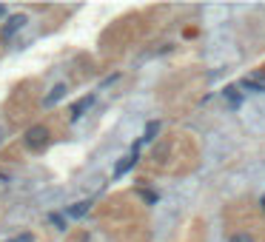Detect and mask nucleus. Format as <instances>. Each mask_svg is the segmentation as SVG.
<instances>
[{
  "label": "nucleus",
  "instance_id": "obj_13",
  "mask_svg": "<svg viewBox=\"0 0 265 242\" xmlns=\"http://www.w3.org/2000/svg\"><path fill=\"white\" fill-rule=\"evenodd\" d=\"M231 242H254V240H251L248 234H234V237H231Z\"/></svg>",
  "mask_w": 265,
  "mask_h": 242
},
{
  "label": "nucleus",
  "instance_id": "obj_1",
  "mask_svg": "<svg viewBox=\"0 0 265 242\" xmlns=\"http://www.w3.org/2000/svg\"><path fill=\"white\" fill-rule=\"evenodd\" d=\"M245 126L254 134H265V103H254L245 109Z\"/></svg>",
  "mask_w": 265,
  "mask_h": 242
},
{
  "label": "nucleus",
  "instance_id": "obj_9",
  "mask_svg": "<svg viewBox=\"0 0 265 242\" xmlns=\"http://www.w3.org/2000/svg\"><path fill=\"white\" fill-rule=\"evenodd\" d=\"M225 100H228V106H231V109L240 106V100H243V97H240V91H237V86H228V88H225Z\"/></svg>",
  "mask_w": 265,
  "mask_h": 242
},
{
  "label": "nucleus",
  "instance_id": "obj_17",
  "mask_svg": "<svg viewBox=\"0 0 265 242\" xmlns=\"http://www.w3.org/2000/svg\"><path fill=\"white\" fill-rule=\"evenodd\" d=\"M9 242H12V240H9Z\"/></svg>",
  "mask_w": 265,
  "mask_h": 242
},
{
  "label": "nucleus",
  "instance_id": "obj_14",
  "mask_svg": "<svg viewBox=\"0 0 265 242\" xmlns=\"http://www.w3.org/2000/svg\"><path fill=\"white\" fill-rule=\"evenodd\" d=\"M140 197L149 199V202H157V194H151V191H140Z\"/></svg>",
  "mask_w": 265,
  "mask_h": 242
},
{
  "label": "nucleus",
  "instance_id": "obj_5",
  "mask_svg": "<svg viewBox=\"0 0 265 242\" xmlns=\"http://www.w3.org/2000/svg\"><path fill=\"white\" fill-rule=\"evenodd\" d=\"M240 88H248V91H265V74H254V77H245L240 83Z\"/></svg>",
  "mask_w": 265,
  "mask_h": 242
},
{
  "label": "nucleus",
  "instance_id": "obj_16",
  "mask_svg": "<svg viewBox=\"0 0 265 242\" xmlns=\"http://www.w3.org/2000/svg\"><path fill=\"white\" fill-rule=\"evenodd\" d=\"M260 205H263V211H265V194H263V199H260Z\"/></svg>",
  "mask_w": 265,
  "mask_h": 242
},
{
  "label": "nucleus",
  "instance_id": "obj_7",
  "mask_svg": "<svg viewBox=\"0 0 265 242\" xmlns=\"http://www.w3.org/2000/svg\"><path fill=\"white\" fill-rule=\"evenodd\" d=\"M157 134H160V120H151V123H146V129H143V137H140V143H143V145L151 143Z\"/></svg>",
  "mask_w": 265,
  "mask_h": 242
},
{
  "label": "nucleus",
  "instance_id": "obj_3",
  "mask_svg": "<svg viewBox=\"0 0 265 242\" xmlns=\"http://www.w3.org/2000/svg\"><path fill=\"white\" fill-rule=\"evenodd\" d=\"M49 143V129L46 126H34V129L26 131V145L29 148H43Z\"/></svg>",
  "mask_w": 265,
  "mask_h": 242
},
{
  "label": "nucleus",
  "instance_id": "obj_6",
  "mask_svg": "<svg viewBox=\"0 0 265 242\" xmlns=\"http://www.w3.org/2000/svg\"><path fill=\"white\" fill-rule=\"evenodd\" d=\"M91 106H94V94L83 97V100H80V103H77V106H74V109H71V120H74V123H77V120H80V117H83V111H86V109H91Z\"/></svg>",
  "mask_w": 265,
  "mask_h": 242
},
{
  "label": "nucleus",
  "instance_id": "obj_11",
  "mask_svg": "<svg viewBox=\"0 0 265 242\" xmlns=\"http://www.w3.org/2000/svg\"><path fill=\"white\" fill-rule=\"evenodd\" d=\"M49 222H51V225H54V228H60V231L66 228V220H63L60 214H49Z\"/></svg>",
  "mask_w": 265,
  "mask_h": 242
},
{
  "label": "nucleus",
  "instance_id": "obj_10",
  "mask_svg": "<svg viewBox=\"0 0 265 242\" xmlns=\"http://www.w3.org/2000/svg\"><path fill=\"white\" fill-rule=\"evenodd\" d=\"M91 202H77V205H68V217H74V220H80L86 211H88Z\"/></svg>",
  "mask_w": 265,
  "mask_h": 242
},
{
  "label": "nucleus",
  "instance_id": "obj_8",
  "mask_svg": "<svg viewBox=\"0 0 265 242\" xmlns=\"http://www.w3.org/2000/svg\"><path fill=\"white\" fill-rule=\"evenodd\" d=\"M63 97H66V86H54V88H51V94H46L43 106H46V109H51V106H54V103H60Z\"/></svg>",
  "mask_w": 265,
  "mask_h": 242
},
{
  "label": "nucleus",
  "instance_id": "obj_2",
  "mask_svg": "<svg viewBox=\"0 0 265 242\" xmlns=\"http://www.w3.org/2000/svg\"><path fill=\"white\" fill-rule=\"evenodd\" d=\"M26 23H29V17H26V15H12L6 23H3V32H0V37H3V40H12V37H15V34L20 32Z\"/></svg>",
  "mask_w": 265,
  "mask_h": 242
},
{
  "label": "nucleus",
  "instance_id": "obj_4",
  "mask_svg": "<svg viewBox=\"0 0 265 242\" xmlns=\"http://www.w3.org/2000/svg\"><path fill=\"white\" fill-rule=\"evenodd\" d=\"M140 148H143V143L137 140V143H134L132 157H126V160H120V162H117V168H114V177H123L126 171H132V168H134V162H137V154H140Z\"/></svg>",
  "mask_w": 265,
  "mask_h": 242
},
{
  "label": "nucleus",
  "instance_id": "obj_12",
  "mask_svg": "<svg viewBox=\"0 0 265 242\" xmlns=\"http://www.w3.org/2000/svg\"><path fill=\"white\" fill-rule=\"evenodd\" d=\"M12 242H34V237H32V234H17Z\"/></svg>",
  "mask_w": 265,
  "mask_h": 242
},
{
  "label": "nucleus",
  "instance_id": "obj_15",
  "mask_svg": "<svg viewBox=\"0 0 265 242\" xmlns=\"http://www.w3.org/2000/svg\"><path fill=\"white\" fill-rule=\"evenodd\" d=\"M3 17H6V6H0V20H3Z\"/></svg>",
  "mask_w": 265,
  "mask_h": 242
}]
</instances>
